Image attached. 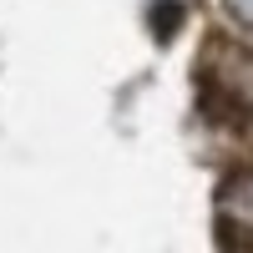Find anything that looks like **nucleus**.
<instances>
[{"mask_svg":"<svg viewBox=\"0 0 253 253\" xmlns=\"http://www.w3.org/2000/svg\"><path fill=\"white\" fill-rule=\"evenodd\" d=\"M198 91L213 122H253V51L233 36H208L198 56Z\"/></svg>","mask_w":253,"mask_h":253,"instance_id":"f257e3e1","label":"nucleus"},{"mask_svg":"<svg viewBox=\"0 0 253 253\" xmlns=\"http://www.w3.org/2000/svg\"><path fill=\"white\" fill-rule=\"evenodd\" d=\"M218 238L228 253H253V162L218 187Z\"/></svg>","mask_w":253,"mask_h":253,"instance_id":"f03ea898","label":"nucleus"},{"mask_svg":"<svg viewBox=\"0 0 253 253\" xmlns=\"http://www.w3.org/2000/svg\"><path fill=\"white\" fill-rule=\"evenodd\" d=\"M223 5H228V15H233L238 26L253 36V0H223Z\"/></svg>","mask_w":253,"mask_h":253,"instance_id":"7ed1b4c3","label":"nucleus"}]
</instances>
